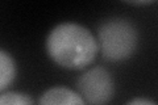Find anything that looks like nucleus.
I'll list each match as a JSON object with an SVG mask.
<instances>
[{
	"label": "nucleus",
	"instance_id": "4",
	"mask_svg": "<svg viewBox=\"0 0 158 105\" xmlns=\"http://www.w3.org/2000/svg\"><path fill=\"white\" fill-rule=\"evenodd\" d=\"M38 105H87L79 93L67 87H52L40 97Z\"/></svg>",
	"mask_w": 158,
	"mask_h": 105
},
{
	"label": "nucleus",
	"instance_id": "7",
	"mask_svg": "<svg viewBox=\"0 0 158 105\" xmlns=\"http://www.w3.org/2000/svg\"><path fill=\"white\" fill-rule=\"evenodd\" d=\"M125 105H157L154 101H152L149 99H145V97H136L131 100L129 103H127Z\"/></svg>",
	"mask_w": 158,
	"mask_h": 105
},
{
	"label": "nucleus",
	"instance_id": "1",
	"mask_svg": "<svg viewBox=\"0 0 158 105\" xmlns=\"http://www.w3.org/2000/svg\"><path fill=\"white\" fill-rule=\"evenodd\" d=\"M46 53L59 67L82 70L95 61L99 46L95 36L88 28L77 22H63L49 33Z\"/></svg>",
	"mask_w": 158,
	"mask_h": 105
},
{
	"label": "nucleus",
	"instance_id": "5",
	"mask_svg": "<svg viewBox=\"0 0 158 105\" xmlns=\"http://www.w3.org/2000/svg\"><path fill=\"white\" fill-rule=\"evenodd\" d=\"M17 67L15 59L7 51L0 50V92L8 88L15 82Z\"/></svg>",
	"mask_w": 158,
	"mask_h": 105
},
{
	"label": "nucleus",
	"instance_id": "6",
	"mask_svg": "<svg viewBox=\"0 0 158 105\" xmlns=\"http://www.w3.org/2000/svg\"><path fill=\"white\" fill-rule=\"evenodd\" d=\"M0 105H33V100L23 92H7L0 95Z\"/></svg>",
	"mask_w": 158,
	"mask_h": 105
},
{
	"label": "nucleus",
	"instance_id": "3",
	"mask_svg": "<svg viewBox=\"0 0 158 105\" xmlns=\"http://www.w3.org/2000/svg\"><path fill=\"white\" fill-rule=\"evenodd\" d=\"M77 89L87 105H108L115 96V82L107 68L95 66L78 78Z\"/></svg>",
	"mask_w": 158,
	"mask_h": 105
},
{
	"label": "nucleus",
	"instance_id": "2",
	"mask_svg": "<svg viewBox=\"0 0 158 105\" xmlns=\"http://www.w3.org/2000/svg\"><path fill=\"white\" fill-rule=\"evenodd\" d=\"M96 41L104 59L124 62L136 53L138 30L127 18L113 17L99 26Z\"/></svg>",
	"mask_w": 158,
	"mask_h": 105
},
{
	"label": "nucleus",
	"instance_id": "8",
	"mask_svg": "<svg viewBox=\"0 0 158 105\" xmlns=\"http://www.w3.org/2000/svg\"><path fill=\"white\" fill-rule=\"evenodd\" d=\"M153 2H135V3H131V4H135V6H146V4H152Z\"/></svg>",
	"mask_w": 158,
	"mask_h": 105
}]
</instances>
